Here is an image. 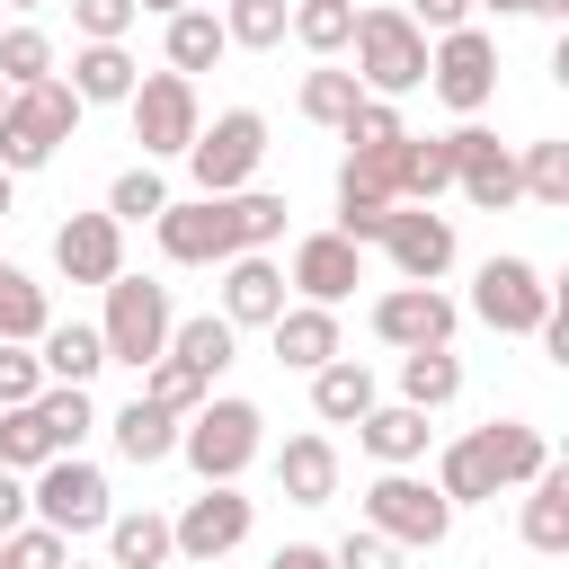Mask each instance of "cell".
Segmentation results:
<instances>
[{"label":"cell","mask_w":569,"mask_h":569,"mask_svg":"<svg viewBox=\"0 0 569 569\" xmlns=\"http://www.w3.org/2000/svg\"><path fill=\"white\" fill-rule=\"evenodd\" d=\"M178 453L196 462V480H240L267 453V418L249 400H196L187 427H178Z\"/></svg>","instance_id":"6da1fadb"},{"label":"cell","mask_w":569,"mask_h":569,"mask_svg":"<svg viewBox=\"0 0 569 569\" xmlns=\"http://www.w3.org/2000/svg\"><path fill=\"white\" fill-rule=\"evenodd\" d=\"M27 516L36 525H53L62 542H80V533H107V471L98 462H80V453H53V462H36L27 471Z\"/></svg>","instance_id":"7a4b0ae2"},{"label":"cell","mask_w":569,"mask_h":569,"mask_svg":"<svg viewBox=\"0 0 569 569\" xmlns=\"http://www.w3.org/2000/svg\"><path fill=\"white\" fill-rule=\"evenodd\" d=\"M365 525H373L382 542H400V551H436V542L453 533V498L400 462V471H382V480L365 489Z\"/></svg>","instance_id":"3957f363"},{"label":"cell","mask_w":569,"mask_h":569,"mask_svg":"<svg viewBox=\"0 0 569 569\" xmlns=\"http://www.w3.org/2000/svg\"><path fill=\"white\" fill-rule=\"evenodd\" d=\"M356 80H365V98H409L418 80H427V36L400 18V9H356Z\"/></svg>","instance_id":"277c9868"},{"label":"cell","mask_w":569,"mask_h":569,"mask_svg":"<svg viewBox=\"0 0 569 569\" xmlns=\"http://www.w3.org/2000/svg\"><path fill=\"white\" fill-rule=\"evenodd\" d=\"M107 293V320H98V338H107V365H151L160 347H169V284H151V276H107L98 284Z\"/></svg>","instance_id":"5b68a950"},{"label":"cell","mask_w":569,"mask_h":569,"mask_svg":"<svg viewBox=\"0 0 569 569\" xmlns=\"http://www.w3.org/2000/svg\"><path fill=\"white\" fill-rule=\"evenodd\" d=\"M258 160H267V116H258V107H222V116L196 124V142H187L196 196H231V187H249Z\"/></svg>","instance_id":"8992f818"},{"label":"cell","mask_w":569,"mask_h":569,"mask_svg":"<svg viewBox=\"0 0 569 569\" xmlns=\"http://www.w3.org/2000/svg\"><path fill=\"white\" fill-rule=\"evenodd\" d=\"M151 231H160V258H169V267H222V258H240V204H231V196L160 204Z\"/></svg>","instance_id":"52a82bcc"},{"label":"cell","mask_w":569,"mask_h":569,"mask_svg":"<svg viewBox=\"0 0 569 569\" xmlns=\"http://www.w3.org/2000/svg\"><path fill=\"white\" fill-rule=\"evenodd\" d=\"M427 89H436L453 116H480V107L498 98V36H480V27H445V36L427 44Z\"/></svg>","instance_id":"ba28073f"},{"label":"cell","mask_w":569,"mask_h":569,"mask_svg":"<svg viewBox=\"0 0 569 569\" xmlns=\"http://www.w3.org/2000/svg\"><path fill=\"white\" fill-rule=\"evenodd\" d=\"M133 142H142V160H187V142H196V124H204V107H196V80L187 71H151V80H133Z\"/></svg>","instance_id":"9c48e42d"},{"label":"cell","mask_w":569,"mask_h":569,"mask_svg":"<svg viewBox=\"0 0 569 569\" xmlns=\"http://www.w3.org/2000/svg\"><path fill=\"white\" fill-rule=\"evenodd\" d=\"M249 525H258V498H240V480H204V498H187V516L169 525V551L213 569L222 551L249 542Z\"/></svg>","instance_id":"30bf717a"},{"label":"cell","mask_w":569,"mask_h":569,"mask_svg":"<svg viewBox=\"0 0 569 569\" xmlns=\"http://www.w3.org/2000/svg\"><path fill=\"white\" fill-rule=\"evenodd\" d=\"M542 311H551V284H542L533 258H489L471 276V320H489L498 338H533Z\"/></svg>","instance_id":"8fae6325"},{"label":"cell","mask_w":569,"mask_h":569,"mask_svg":"<svg viewBox=\"0 0 569 569\" xmlns=\"http://www.w3.org/2000/svg\"><path fill=\"white\" fill-rule=\"evenodd\" d=\"M373 240L391 249L400 284H436V276L453 267V213H436V204H391Z\"/></svg>","instance_id":"7c38bea8"},{"label":"cell","mask_w":569,"mask_h":569,"mask_svg":"<svg viewBox=\"0 0 569 569\" xmlns=\"http://www.w3.org/2000/svg\"><path fill=\"white\" fill-rule=\"evenodd\" d=\"M445 142H453V187H462L480 213H507V204L525 196V187H516V151H507L489 124H471V116H462Z\"/></svg>","instance_id":"4fadbf2b"},{"label":"cell","mask_w":569,"mask_h":569,"mask_svg":"<svg viewBox=\"0 0 569 569\" xmlns=\"http://www.w3.org/2000/svg\"><path fill=\"white\" fill-rule=\"evenodd\" d=\"M453 329H462V311L436 293V284H391L382 302H373V338L382 347H453Z\"/></svg>","instance_id":"5bb4252c"},{"label":"cell","mask_w":569,"mask_h":569,"mask_svg":"<svg viewBox=\"0 0 569 569\" xmlns=\"http://www.w3.org/2000/svg\"><path fill=\"white\" fill-rule=\"evenodd\" d=\"M284 284H293L302 302H329V311H338V302L365 284V249H356L347 231H311V240L293 249V276H284Z\"/></svg>","instance_id":"9a60e30c"},{"label":"cell","mask_w":569,"mask_h":569,"mask_svg":"<svg viewBox=\"0 0 569 569\" xmlns=\"http://www.w3.org/2000/svg\"><path fill=\"white\" fill-rule=\"evenodd\" d=\"M53 267H62L71 284L124 276V222H116V213H71V222L53 231Z\"/></svg>","instance_id":"2e32d148"},{"label":"cell","mask_w":569,"mask_h":569,"mask_svg":"<svg viewBox=\"0 0 569 569\" xmlns=\"http://www.w3.org/2000/svg\"><path fill=\"white\" fill-rule=\"evenodd\" d=\"M276 311H284V267H276L267 249L222 258V320H231V329H267Z\"/></svg>","instance_id":"e0dca14e"},{"label":"cell","mask_w":569,"mask_h":569,"mask_svg":"<svg viewBox=\"0 0 569 569\" xmlns=\"http://www.w3.org/2000/svg\"><path fill=\"white\" fill-rule=\"evenodd\" d=\"M267 338H276V365L311 373V365L338 356V311H329V302H284V311L267 320Z\"/></svg>","instance_id":"ac0fdd59"},{"label":"cell","mask_w":569,"mask_h":569,"mask_svg":"<svg viewBox=\"0 0 569 569\" xmlns=\"http://www.w3.org/2000/svg\"><path fill=\"white\" fill-rule=\"evenodd\" d=\"M356 445L382 462V471H400V462H427V409H409V400H373L365 418H356Z\"/></svg>","instance_id":"d6986e66"},{"label":"cell","mask_w":569,"mask_h":569,"mask_svg":"<svg viewBox=\"0 0 569 569\" xmlns=\"http://www.w3.org/2000/svg\"><path fill=\"white\" fill-rule=\"evenodd\" d=\"M276 489H284L293 507H329V498H338V445H329V436H284Z\"/></svg>","instance_id":"ffe728a7"},{"label":"cell","mask_w":569,"mask_h":569,"mask_svg":"<svg viewBox=\"0 0 569 569\" xmlns=\"http://www.w3.org/2000/svg\"><path fill=\"white\" fill-rule=\"evenodd\" d=\"M9 116H18L44 151H62V142L80 133V98H71V80H53V71H44V80H27V89H9Z\"/></svg>","instance_id":"44dd1931"},{"label":"cell","mask_w":569,"mask_h":569,"mask_svg":"<svg viewBox=\"0 0 569 569\" xmlns=\"http://www.w3.org/2000/svg\"><path fill=\"white\" fill-rule=\"evenodd\" d=\"M107 427H116V453H124L133 471H151V462H169V453H178V418H169L160 400H142V391H133Z\"/></svg>","instance_id":"7402d4cb"},{"label":"cell","mask_w":569,"mask_h":569,"mask_svg":"<svg viewBox=\"0 0 569 569\" xmlns=\"http://www.w3.org/2000/svg\"><path fill=\"white\" fill-rule=\"evenodd\" d=\"M480 436V453H489V471H498V489H525L542 462H551V445H542V427H525V418H489V427H471Z\"/></svg>","instance_id":"603a6c76"},{"label":"cell","mask_w":569,"mask_h":569,"mask_svg":"<svg viewBox=\"0 0 569 569\" xmlns=\"http://www.w3.org/2000/svg\"><path fill=\"white\" fill-rule=\"evenodd\" d=\"M525 542L533 551H569V462H542L533 480H525Z\"/></svg>","instance_id":"cb8c5ba5"},{"label":"cell","mask_w":569,"mask_h":569,"mask_svg":"<svg viewBox=\"0 0 569 569\" xmlns=\"http://www.w3.org/2000/svg\"><path fill=\"white\" fill-rule=\"evenodd\" d=\"M133 80H142V71H133L124 44H80V53H71V98H80V107H124Z\"/></svg>","instance_id":"d4e9b609"},{"label":"cell","mask_w":569,"mask_h":569,"mask_svg":"<svg viewBox=\"0 0 569 569\" xmlns=\"http://www.w3.org/2000/svg\"><path fill=\"white\" fill-rule=\"evenodd\" d=\"M36 365H44V382H89V373L107 365V338H98L89 320H44Z\"/></svg>","instance_id":"484cf974"},{"label":"cell","mask_w":569,"mask_h":569,"mask_svg":"<svg viewBox=\"0 0 569 569\" xmlns=\"http://www.w3.org/2000/svg\"><path fill=\"white\" fill-rule=\"evenodd\" d=\"M311 409H320V427H356V418L373 409V373H365L356 356L311 365Z\"/></svg>","instance_id":"4316f807"},{"label":"cell","mask_w":569,"mask_h":569,"mask_svg":"<svg viewBox=\"0 0 569 569\" xmlns=\"http://www.w3.org/2000/svg\"><path fill=\"white\" fill-rule=\"evenodd\" d=\"M231 347H240V329H231L222 311H196V320H169V347H160V356H178V365H196V373L213 382V373L231 365Z\"/></svg>","instance_id":"83f0119b"},{"label":"cell","mask_w":569,"mask_h":569,"mask_svg":"<svg viewBox=\"0 0 569 569\" xmlns=\"http://www.w3.org/2000/svg\"><path fill=\"white\" fill-rule=\"evenodd\" d=\"M453 391H462V356H453V347H409V356H400V400H409V409L436 418Z\"/></svg>","instance_id":"f1b7e54d"},{"label":"cell","mask_w":569,"mask_h":569,"mask_svg":"<svg viewBox=\"0 0 569 569\" xmlns=\"http://www.w3.org/2000/svg\"><path fill=\"white\" fill-rule=\"evenodd\" d=\"M445 187H453V142L445 133H427V142L400 133V204H436Z\"/></svg>","instance_id":"f546056e"},{"label":"cell","mask_w":569,"mask_h":569,"mask_svg":"<svg viewBox=\"0 0 569 569\" xmlns=\"http://www.w3.org/2000/svg\"><path fill=\"white\" fill-rule=\"evenodd\" d=\"M169 560V516L133 507V516H107V569H160Z\"/></svg>","instance_id":"4dcf8cb0"},{"label":"cell","mask_w":569,"mask_h":569,"mask_svg":"<svg viewBox=\"0 0 569 569\" xmlns=\"http://www.w3.org/2000/svg\"><path fill=\"white\" fill-rule=\"evenodd\" d=\"M222 53H231V36H222V18H213V9H178V18H169V71H187V80H196V71H213Z\"/></svg>","instance_id":"1f68e13d"},{"label":"cell","mask_w":569,"mask_h":569,"mask_svg":"<svg viewBox=\"0 0 569 569\" xmlns=\"http://www.w3.org/2000/svg\"><path fill=\"white\" fill-rule=\"evenodd\" d=\"M284 36L302 44V53H347V36H356V0H293V18H284Z\"/></svg>","instance_id":"d6a6232c"},{"label":"cell","mask_w":569,"mask_h":569,"mask_svg":"<svg viewBox=\"0 0 569 569\" xmlns=\"http://www.w3.org/2000/svg\"><path fill=\"white\" fill-rule=\"evenodd\" d=\"M36 418H44L53 453H80V436L98 427V409H89V382H44V391H36Z\"/></svg>","instance_id":"836d02e7"},{"label":"cell","mask_w":569,"mask_h":569,"mask_svg":"<svg viewBox=\"0 0 569 569\" xmlns=\"http://www.w3.org/2000/svg\"><path fill=\"white\" fill-rule=\"evenodd\" d=\"M436 489H445L453 507H480V498H498V471H489L480 436H453V445H445V462H436Z\"/></svg>","instance_id":"e575fe53"},{"label":"cell","mask_w":569,"mask_h":569,"mask_svg":"<svg viewBox=\"0 0 569 569\" xmlns=\"http://www.w3.org/2000/svg\"><path fill=\"white\" fill-rule=\"evenodd\" d=\"M44 320H53V311H44V284H36V276H18V267L0 258V338L36 347V338H44Z\"/></svg>","instance_id":"d590c367"},{"label":"cell","mask_w":569,"mask_h":569,"mask_svg":"<svg viewBox=\"0 0 569 569\" xmlns=\"http://www.w3.org/2000/svg\"><path fill=\"white\" fill-rule=\"evenodd\" d=\"M516 187H525L533 204L569 213V142H525V160H516Z\"/></svg>","instance_id":"8d00e7d4"},{"label":"cell","mask_w":569,"mask_h":569,"mask_svg":"<svg viewBox=\"0 0 569 569\" xmlns=\"http://www.w3.org/2000/svg\"><path fill=\"white\" fill-rule=\"evenodd\" d=\"M356 98H365V80H356V71H329V62H320V71H302V116H311V124H329V133H338V124L356 116Z\"/></svg>","instance_id":"74e56055"},{"label":"cell","mask_w":569,"mask_h":569,"mask_svg":"<svg viewBox=\"0 0 569 569\" xmlns=\"http://www.w3.org/2000/svg\"><path fill=\"white\" fill-rule=\"evenodd\" d=\"M36 462H53V436H44L36 400H18V409H0V471H36Z\"/></svg>","instance_id":"f35d334b"},{"label":"cell","mask_w":569,"mask_h":569,"mask_svg":"<svg viewBox=\"0 0 569 569\" xmlns=\"http://www.w3.org/2000/svg\"><path fill=\"white\" fill-rule=\"evenodd\" d=\"M204 391H213V382H204L196 365H178V356H151V365H142V400H160L169 418H187Z\"/></svg>","instance_id":"ab89813d"},{"label":"cell","mask_w":569,"mask_h":569,"mask_svg":"<svg viewBox=\"0 0 569 569\" xmlns=\"http://www.w3.org/2000/svg\"><path fill=\"white\" fill-rule=\"evenodd\" d=\"M284 18H293V0H231L222 9V36L249 44V53H267V44H284Z\"/></svg>","instance_id":"60d3db41"},{"label":"cell","mask_w":569,"mask_h":569,"mask_svg":"<svg viewBox=\"0 0 569 569\" xmlns=\"http://www.w3.org/2000/svg\"><path fill=\"white\" fill-rule=\"evenodd\" d=\"M160 204H169V187H160V169H151V160H142V169H124V178L107 187V213H116V222H151Z\"/></svg>","instance_id":"b9f144b4"},{"label":"cell","mask_w":569,"mask_h":569,"mask_svg":"<svg viewBox=\"0 0 569 569\" xmlns=\"http://www.w3.org/2000/svg\"><path fill=\"white\" fill-rule=\"evenodd\" d=\"M71 560V542L53 533V525H18V533H0V569H62Z\"/></svg>","instance_id":"7bdbcfd3"},{"label":"cell","mask_w":569,"mask_h":569,"mask_svg":"<svg viewBox=\"0 0 569 569\" xmlns=\"http://www.w3.org/2000/svg\"><path fill=\"white\" fill-rule=\"evenodd\" d=\"M231 204H240V249L284 240V196H267V187H231Z\"/></svg>","instance_id":"ee69618b"},{"label":"cell","mask_w":569,"mask_h":569,"mask_svg":"<svg viewBox=\"0 0 569 569\" xmlns=\"http://www.w3.org/2000/svg\"><path fill=\"white\" fill-rule=\"evenodd\" d=\"M44 71H53V44H44L36 27H9V36H0V80L27 89V80H44Z\"/></svg>","instance_id":"f6af8a7d"},{"label":"cell","mask_w":569,"mask_h":569,"mask_svg":"<svg viewBox=\"0 0 569 569\" xmlns=\"http://www.w3.org/2000/svg\"><path fill=\"white\" fill-rule=\"evenodd\" d=\"M338 133H347L356 151H382V142H400L409 124H400V107H391V98H356V116H347Z\"/></svg>","instance_id":"bcb514c9"},{"label":"cell","mask_w":569,"mask_h":569,"mask_svg":"<svg viewBox=\"0 0 569 569\" xmlns=\"http://www.w3.org/2000/svg\"><path fill=\"white\" fill-rule=\"evenodd\" d=\"M142 9L133 0H71V27L89 36V44H124V27H133Z\"/></svg>","instance_id":"7dc6e473"},{"label":"cell","mask_w":569,"mask_h":569,"mask_svg":"<svg viewBox=\"0 0 569 569\" xmlns=\"http://www.w3.org/2000/svg\"><path fill=\"white\" fill-rule=\"evenodd\" d=\"M44 391V365L18 347V338H0V409H18V400H36Z\"/></svg>","instance_id":"c3c4849f"},{"label":"cell","mask_w":569,"mask_h":569,"mask_svg":"<svg viewBox=\"0 0 569 569\" xmlns=\"http://www.w3.org/2000/svg\"><path fill=\"white\" fill-rule=\"evenodd\" d=\"M44 160H53V151H44V142H36V133L0 107V169H9V178H27V169H44Z\"/></svg>","instance_id":"681fc988"},{"label":"cell","mask_w":569,"mask_h":569,"mask_svg":"<svg viewBox=\"0 0 569 569\" xmlns=\"http://www.w3.org/2000/svg\"><path fill=\"white\" fill-rule=\"evenodd\" d=\"M329 569H400V542H382V533L365 525V533H347V542L329 551Z\"/></svg>","instance_id":"f907efd6"},{"label":"cell","mask_w":569,"mask_h":569,"mask_svg":"<svg viewBox=\"0 0 569 569\" xmlns=\"http://www.w3.org/2000/svg\"><path fill=\"white\" fill-rule=\"evenodd\" d=\"M400 18H409L418 36H445V27H471V0H409Z\"/></svg>","instance_id":"816d5d0a"},{"label":"cell","mask_w":569,"mask_h":569,"mask_svg":"<svg viewBox=\"0 0 569 569\" xmlns=\"http://www.w3.org/2000/svg\"><path fill=\"white\" fill-rule=\"evenodd\" d=\"M27 525V471H0V533Z\"/></svg>","instance_id":"f5cc1de1"},{"label":"cell","mask_w":569,"mask_h":569,"mask_svg":"<svg viewBox=\"0 0 569 569\" xmlns=\"http://www.w3.org/2000/svg\"><path fill=\"white\" fill-rule=\"evenodd\" d=\"M267 569H329V551H320V542H284Z\"/></svg>","instance_id":"db71d44e"},{"label":"cell","mask_w":569,"mask_h":569,"mask_svg":"<svg viewBox=\"0 0 569 569\" xmlns=\"http://www.w3.org/2000/svg\"><path fill=\"white\" fill-rule=\"evenodd\" d=\"M525 18H569V0H525Z\"/></svg>","instance_id":"11a10c76"},{"label":"cell","mask_w":569,"mask_h":569,"mask_svg":"<svg viewBox=\"0 0 569 569\" xmlns=\"http://www.w3.org/2000/svg\"><path fill=\"white\" fill-rule=\"evenodd\" d=\"M133 9H151V18H178V9H196V0H133Z\"/></svg>","instance_id":"9f6ffc18"},{"label":"cell","mask_w":569,"mask_h":569,"mask_svg":"<svg viewBox=\"0 0 569 569\" xmlns=\"http://www.w3.org/2000/svg\"><path fill=\"white\" fill-rule=\"evenodd\" d=\"M471 9H498V18H525V0H471Z\"/></svg>","instance_id":"6f0895ef"},{"label":"cell","mask_w":569,"mask_h":569,"mask_svg":"<svg viewBox=\"0 0 569 569\" xmlns=\"http://www.w3.org/2000/svg\"><path fill=\"white\" fill-rule=\"evenodd\" d=\"M9 187H18V178H9V169H0V213H9Z\"/></svg>","instance_id":"680465c9"},{"label":"cell","mask_w":569,"mask_h":569,"mask_svg":"<svg viewBox=\"0 0 569 569\" xmlns=\"http://www.w3.org/2000/svg\"><path fill=\"white\" fill-rule=\"evenodd\" d=\"M9 9H36V0H9Z\"/></svg>","instance_id":"91938a15"},{"label":"cell","mask_w":569,"mask_h":569,"mask_svg":"<svg viewBox=\"0 0 569 569\" xmlns=\"http://www.w3.org/2000/svg\"><path fill=\"white\" fill-rule=\"evenodd\" d=\"M0 107H9V80H0Z\"/></svg>","instance_id":"94428289"},{"label":"cell","mask_w":569,"mask_h":569,"mask_svg":"<svg viewBox=\"0 0 569 569\" xmlns=\"http://www.w3.org/2000/svg\"><path fill=\"white\" fill-rule=\"evenodd\" d=\"M62 569H80V560H62Z\"/></svg>","instance_id":"6125c7cd"}]
</instances>
